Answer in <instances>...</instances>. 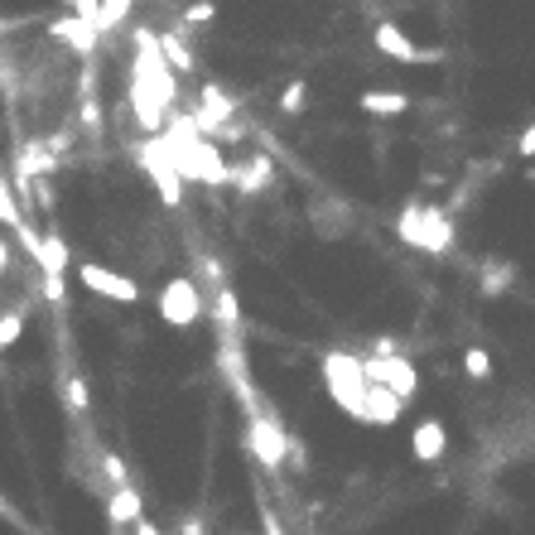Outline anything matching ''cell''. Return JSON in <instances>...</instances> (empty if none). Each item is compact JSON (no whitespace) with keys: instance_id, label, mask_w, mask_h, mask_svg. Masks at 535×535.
Wrapping results in <instances>:
<instances>
[{"instance_id":"cell-4","label":"cell","mask_w":535,"mask_h":535,"mask_svg":"<svg viewBox=\"0 0 535 535\" xmlns=\"http://www.w3.org/2000/svg\"><path fill=\"white\" fill-rule=\"evenodd\" d=\"M155 309H160V319L169 328H193V323H203V290L188 280V275H174V280H164L160 285V299H155Z\"/></svg>"},{"instance_id":"cell-7","label":"cell","mask_w":535,"mask_h":535,"mask_svg":"<svg viewBox=\"0 0 535 535\" xmlns=\"http://www.w3.org/2000/svg\"><path fill=\"white\" fill-rule=\"evenodd\" d=\"M78 285H87L92 295H102V299H116V304H140V285H135L131 275L97 266V261H82L78 266Z\"/></svg>"},{"instance_id":"cell-6","label":"cell","mask_w":535,"mask_h":535,"mask_svg":"<svg viewBox=\"0 0 535 535\" xmlns=\"http://www.w3.org/2000/svg\"><path fill=\"white\" fill-rule=\"evenodd\" d=\"M372 39H376V54H386L391 63H405V68H415V63H444V49H420L396 20H381L372 29Z\"/></svg>"},{"instance_id":"cell-22","label":"cell","mask_w":535,"mask_h":535,"mask_svg":"<svg viewBox=\"0 0 535 535\" xmlns=\"http://www.w3.org/2000/svg\"><path fill=\"white\" fill-rule=\"evenodd\" d=\"M68 5H73L78 15H97V5H102V0H68Z\"/></svg>"},{"instance_id":"cell-9","label":"cell","mask_w":535,"mask_h":535,"mask_svg":"<svg viewBox=\"0 0 535 535\" xmlns=\"http://www.w3.org/2000/svg\"><path fill=\"white\" fill-rule=\"evenodd\" d=\"M444 449H449V429H444V420H420V425L410 429V458L415 463H439L444 458Z\"/></svg>"},{"instance_id":"cell-2","label":"cell","mask_w":535,"mask_h":535,"mask_svg":"<svg viewBox=\"0 0 535 535\" xmlns=\"http://www.w3.org/2000/svg\"><path fill=\"white\" fill-rule=\"evenodd\" d=\"M396 232H401L405 246H420V251H449L454 246V227H449L444 208H415L410 203L396 222Z\"/></svg>"},{"instance_id":"cell-15","label":"cell","mask_w":535,"mask_h":535,"mask_svg":"<svg viewBox=\"0 0 535 535\" xmlns=\"http://www.w3.org/2000/svg\"><path fill=\"white\" fill-rule=\"evenodd\" d=\"M20 338H25V314H20V309L0 314V352H5V348H15Z\"/></svg>"},{"instance_id":"cell-18","label":"cell","mask_w":535,"mask_h":535,"mask_svg":"<svg viewBox=\"0 0 535 535\" xmlns=\"http://www.w3.org/2000/svg\"><path fill=\"white\" fill-rule=\"evenodd\" d=\"M304 107H309V87H304V82H290V87L280 92V111L295 116V111H304Z\"/></svg>"},{"instance_id":"cell-11","label":"cell","mask_w":535,"mask_h":535,"mask_svg":"<svg viewBox=\"0 0 535 535\" xmlns=\"http://www.w3.org/2000/svg\"><path fill=\"white\" fill-rule=\"evenodd\" d=\"M140 511H145V502H140V492H135L131 482L111 487V497H107V521L111 526H135Z\"/></svg>"},{"instance_id":"cell-10","label":"cell","mask_w":535,"mask_h":535,"mask_svg":"<svg viewBox=\"0 0 535 535\" xmlns=\"http://www.w3.org/2000/svg\"><path fill=\"white\" fill-rule=\"evenodd\" d=\"M401 415H405V396H401V391H391V386L372 381V386H367V425L391 429Z\"/></svg>"},{"instance_id":"cell-17","label":"cell","mask_w":535,"mask_h":535,"mask_svg":"<svg viewBox=\"0 0 535 535\" xmlns=\"http://www.w3.org/2000/svg\"><path fill=\"white\" fill-rule=\"evenodd\" d=\"M463 372L473 376V381H487V376H492V357L482 348H468L463 352Z\"/></svg>"},{"instance_id":"cell-8","label":"cell","mask_w":535,"mask_h":535,"mask_svg":"<svg viewBox=\"0 0 535 535\" xmlns=\"http://www.w3.org/2000/svg\"><path fill=\"white\" fill-rule=\"evenodd\" d=\"M246 434H251V454L261 458L266 468H280V463L290 458V449H295V439H290L280 425H270L266 415H261V420H251V429H246Z\"/></svg>"},{"instance_id":"cell-25","label":"cell","mask_w":535,"mask_h":535,"mask_svg":"<svg viewBox=\"0 0 535 535\" xmlns=\"http://www.w3.org/2000/svg\"><path fill=\"white\" fill-rule=\"evenodd\" d=\"M15 25H20V20H0V34H5V29H15Z\"/></svg>"},{"instance_id":"cell-16","label":"cell","mask_w":535,"mask_h":535,"mask_svg":"<svg viewBox=\"0 0 535 535\" xmlns=\"http://www.w3.org/2000/svg\"><path fill=\"white\" fill-rule=\"evenodd\" d=\"M63 401H68V410H73V415H82V410H87V381H82V376H68V381H63Z\"/></svg>"},{"instance_id":"cell-21","label":"cell","mask_w":535,"mask_h":535,"mask_svg":"<svg viewBox=\"0 0 535 535\" xmlns=\"http://www.w3.org/2000/svg\"><path fill=\"white\" fill-rule=\"evenodd\" d=\"M516 155H521V160H535V121L521 131V140H516Z\"/></svg>"},{"instance_id":"cell-5","label":"cell","mask_w":535,"mask_h":535,"mask_svg":"<svg viewBox=\"0 0 535 535\" xmlns=\"http://www.w3.org/2000/svg\"><path fill=\"white\" fill-rule=\"evenodd\" d=\"M362 362H367V376H372V381L401 391L405 401L420 396V367H415L410 357H401V352H391V348H376L372 357H362Z\"/></svg>"},{"instance_id":"cell-24","label":"cell","mask_w":535,"mask_h":535,"mask_svg":"<svg viewBox=\"0 0 535 535\" xmlns=\"http://www.w3.org/2000/svg\"><path fill=\"white\" fill-rule=\"evenodd\" d=\"M0 516H10V521H15V507H10L5 497H0Z\"/></svg>"},{"instance_id":"cell-3","label":"cell","mask_w":535,"mask_h":535,"mask_svg":"<svg viewBox=\"0 0 535 535\" xmlns=\"http://www.w3.org/2000/svg\"><path fill=\"white\" fill-rule=\"evenodd\" d=\"M140 164H145V174H150V184L160 188V203L164 208H179L184 203V169H179V160H174V150H169V140H164L160 131H155V140L140 150Z\"/></svg>"},{"instance_id":"cell-20","label":"cell","mask_w":535,"mask_h":535,"mask_svg":"<svg viewBox=\"0 0 535 535\" xmlns=\"http://www.w3.org/2000/svg\"><path fill=\"white\" fill-rule=\"evenodd\" d=\"M102 468H107V478H111V487H121V482H131L126 478V463L116 454H102Z\"/></svg>"},{"instance_id":"cell-14","label":"cell","mask_w":535,"mask_h":535,"mask_svg":"<svg viewBox=\"0 0 535 535\" xmlns=\"http://www.w3.org/2000/svg\"><path fill=\"white\" fill-rule=\"evenodd\" d=\"M160 49H164V58L174 63V73H193V49H188V44H179L174 34H160Z\"/></svg>"},{"instance_id":"cell-13","label":"cell","mask_w":535,"mask_h":535,"mask_svg":"<svg viewBox=\"0 0 535 535\" xmlns=\"http://www.w3.org/2000/svg\"><path fill=\"white\" fill-rule=\"evenodd\" d=\"M0 227H10V232H20V227H25V213H20V188H10L5 169H0Z\"/></svg>"},{"instance_id":"cell-19","label":"cell","mask_w":535,"mask_h":535,"mask_svg":"<svg viewBox=\"0 0 535 535\" xmlns=\"http://www.w3.org/2000/svg\"><path fill=\"white\" fill-rule=\"evenodd\" d=\"M213 20V0H193L184 10V25H208Z\"/></svg>"},{"instance_id":"cell-23","label":"cell","mask_w":535,"mask_h":535,"mask_svg":"<svg viewBox=\"0 0 535 535\" xmlns=\"http://www.w3.org/2000/svg\"><path fill=\"white\" fill-rule=\"evenodd\" d=\"M5 270H10V241L0 237V275H5Z\"/></svg>"},{"instance_id":"cell-1","label":"cell","mask_w":535,"mask_h":535,"mask_svg":"<svg viewBox=\"0 0 535 535\" xmlns=\"http://www.w3.org/2000/svg\"><path fill=\"white\" fill-rule=\"evenodd\" d=\"M319 376H323L328 401L338 405L343 415H352V420H362V425H367V386H372L367 362H362V357H352V352H323Z\"/></svg>"},{"instance_id":"cell-12","label":"cell","mask_w":535,"mask_h":535,"mask_svg":"<svg viewBox=\"0 0 535 535\" xmlns=\"http://www.w3.org/2000/svg\"><path fill=\"white\" fill-rule=\"evenodd\" d=\"M357 107L367 111V116H405V111H410V97H405V92H362Z\"/></svg>"}]
</instances>
